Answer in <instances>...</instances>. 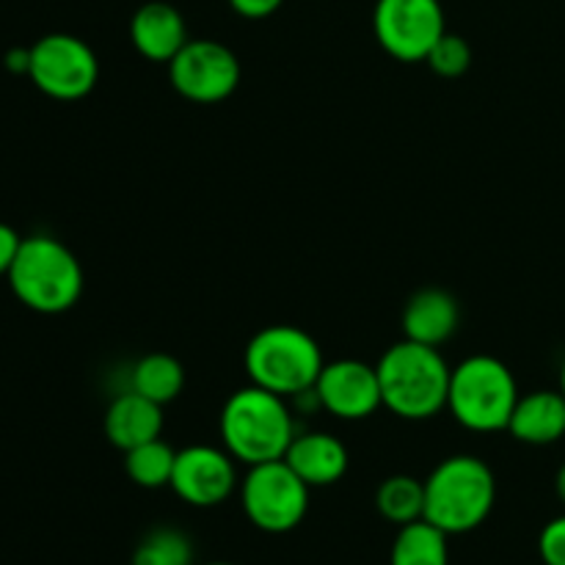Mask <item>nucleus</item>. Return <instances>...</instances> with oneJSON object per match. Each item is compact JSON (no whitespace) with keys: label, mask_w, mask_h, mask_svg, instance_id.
<instances>
[{"label":"nucleus","mask_w":565,"mask_h":565,"mask_svg":"<svg viewBox=\"0 0 565 565\" xmlns=\"http://www.w3.org/2000/svg\"><path fill=\"white\" fill-rule=\"evenodd\" d=\"M235 458L210 445H193L177 450L171 489L185 505L215 508L230 500L237 489Z\"/></svg>","instance_id":"9b49d317"},{"label":"nucleus","mask_w":565,"mask_h":565,"mask_svg":"<svg viewBox=\"0 0 565 565\" xmlns=\"http://www.w3.org/2000/svg\"><path fill=\"white\" fill-rule=\"evenodd\" d=\"M163 434V406L127 390L114 397L105 412V436L116 450L127 452Z\"/></svg>","instance_id":"2eb2a0df"},{"label":"nucleus","mask_w":565,"mask_h":565,"mask_svg":"<svg viewBox=\"0 0 565 565\" xmlns=\"http://www.w3.org/2000/svg\"><path fill=\"white\" fill-rule=\"evenodd\" d=\"M171 86L185 99L213 105L232 97L241 83V61L226 44L213 39H191L169 61Z\"/></svg>","instance_id":"9d476101"},{"label":"nucleus","mask_w":565,"mask_h":565,"mask_svg":"<svg viewBox=\"0 0 565 565\" xmlns=\"http://www.w3.org/2000/svg\"><path fill=\"white\" fill-rule=\"evenodd\" d=\"M174 461L177 450H171L163 439H152L125 452V472L141 489H163L171 483Z\"/></svg>","instance_id":"412c9836"},{"label":"nucleus","mask_w":565,"mask_h":565,"mask_svg":"<svg viewBox=\"0 0 565 565\" xmlns=\"http://www.w3.org/2000/svg\"><path fill=\"white\" fill-rule=\"evenodd\" d=\"M6 70L14 72V75H28V70H31V47H14L6 53L3 58Z\"/></svg>","instance_id":"bb28decb"},{"label":"nucleus","mask_w":565,"mask_h":565,"mask_svg":"<svg viewBox=\"0 0 565 565\" xmlns=\"http://www.w3.org/2000/svg\"><path fill=\"white\" fill-rule=\"evenodd\" d=\"M461 323V307L456 296L439 287H428L408 298L403 309V334L406 340L423 342V345L439 348L450 340Z\"/></svg>","instance_id":"dca6fc26"},{"label":"nucleus","mask_w":565,"mask_h":565,"mask_svg":"<svg viewBox=\"0 0 565 565\" xmlns=\"http://www.w3.org/2000/svg\"><path fill=\"white\" fill-rule=\"evenodd\" d=\"M375 508L386 522L412 524L425 516V480L412 478V475H392L375 491Z\"/></svg>","instance_id":"aec40b11"},{"label":"nucleus","mask_w":565,"mask_h":565,"mask_svg":"<svg viewBox=\"0 0 565 565\" xmlns=\"http://www.w3.org/2000/svg\"><path fill=\"white\" fill-rule=\"evenodd\" d=\"M246 373L252 384L281 397H296L315 390L323 370V351L298 326H268L246 345Z\"/></svg>","instance_id":"39448f33"},{"label":"nucleus","mask_w":565,"mask_h":565,"mask_svg":"<svg viewBox=\"0 0 565 565\" xmlns=\"http://www.w3.org/2000/svg\"><path fill=\"white\" fill-rule=\"evenodd\" d=\"M241 502L248 522L270 535L296 530L309 511V486L285 458L248 467L241 483Z\"/></svg>","instance_id":"0eeeda50"},{"label":"nucleus","mask_w":565,"mask_h":565,"mask_svg":"<svg viewBox=\"0 0 565 565\" xmlns=\"http://www.w3.org/2000/svg\"><path fill=\"white\" fill-rule=\"evenodd\" d=\"M130 42L147 61L169 64L191 39H188L185 17L180 14V9L163 0H149L132 14Z\"/></svg>","instance_id":"ddd939ff"},{"label":"nucleus","mask_w":565,"mask_h":565,"mask_svg":"<svg viewBox=\"0 0 565 565\" xmlns=\"http://www.w3.org/2000/svg\"><path fill=\"white\" fill-rule=\"evenodd\" d=\"M561 392H563V397H565V362H563V370H561Z\"/></svg>","instance_id":"c85d7f7f"},{"label":"nucleus","mask_w":565,"mask_h":565,"mask_svg":"<svg viewBox=\"0 0 565 565\" xmlns=\"http://www.w3.org/2000/svg\"><path fill=\"white\" fill-rule=\"evenodd\" d=\"M28 77L47 97L72 103L97 86L99 61L83 39L72 33H47L31 44Z\"/></svg>","instance_id":"6e6552de"},{"label":"nucleus","mask_w":565,"mask_h":565,"mask_svg":"<svg viewBox=\"0 0 565 565\" xmlns=\"http://www.w3.org/2000/svg\"><path fill=\"white\" fill-rule=\"evenodd\" d=\"M450 535L430 524L428 519H417L403 524L392 544L390 565H450Z\"/></svg>","instance_id":"a211bd4d"},{"label":"nucleus","mask_w":565,"mask_h":565,"mask_svg":"<svg viewBox=\"0 0 565 565\" xmlns=\"http://www.w3.org/2000/svg\"><path fill=\"white\" fill-rule=\"evenodd\" d=\"M373 31L392 58L403 64L425 61L447 33L445 9L439 0H379L373 9Z\"/></svg>","instance_id":"1a4fd4ad"},{"label":"nucleus","mask_w":565,"mask_h":565,"mask_svg":"<svg viewBox=\"0 0 565 565\" xmlns=\"http://www.w3.org/2000/svg\"><path fill=\"white\" fill-rule=\"evenodd\" d=\"M130 390L166 406L185 390V370H182L180 359L169 356V353H149L132 364Z\"/></svg>","instance_id":"6ab92c4d"},{"label":"nucleus","mask_w":565,"mask_h":565,"mask_svg":"<svg viewBox=\"0 0 565 565\" xmlns=\"http://www.w3.org/2000/svg\"><path fill=\"white\" fill-rule=\"evenodd\" d=\"M555 491L557 497H561V502L565 505V463L561 469H557V478H555Z\"/></svg>","instance_id":"cd10ccee"},{"label":"nucleus","mask_w":565,"mask_h":565,"mask_svg":"<svg viewBox=\"0 0 565 565\" xmlns=\"http://www.w3.org/2000/svg\"><path fill=\"white\" fill-rule=\"evenodd\" d=\"M232 11L246 20H265L285 6V0H230Z\"/></svg>","instance_id":"393cba45"},{"label":"nucleus","mask_w":565,"mask_h":565,"mask_svg":"<svg viewBox=\"0 0 565 565\" xmlns=\"http://www.w3.org/2000/svg\"><path fill=\"white\" fill-rule=\"evenodd\" d=\"M285 461L309 489H323L345 478L351 456L337 436L307 430V434H296L292 445L287 447Z\"/></svg>","instance_id":"4468645a"},{"label":"nucleus","mask_w":565,"mask_h":565,"mask_svg":"<svg viewBox=\"0 0 565 565\" xmlns=\"http://www.w3.org/2000/svg\"><path fill=\"white\" fill-rule=\"evenodd\" d=\"M508 430L516 441L533 447L555 445L565 436V397L563 392L535 390L530 395L519 397L516 408L511 414Z\"/></svg>","instance_id":"f3484780"},{"label":"nucleus","mask_w":565,"mask_h":565,"mask_svg":"<svg viewBox=\"0 0 565 565\" xmlns=\"http://www.w3.org/2000/svg\"><path fill=\"white\" fill-rule=\"evenodd\" d=\"M132 565H193V544L182 530L158 527L136 546Z\"/></svg>","instance_id":"4be33fe9"},{"label":"nucleus","mask_w":565,"mask_h":565,"mask_svg":"<svg viewBox=\"0 0 565 565\" xmlns=\"http://www.w3.org/2000/svg\"><path fill=\"white\" fill-rule=\"evenodd\" d=\"M539 555L544 565H565V516L552 519L539 535Z\"/></svg>","instance_id":"b1692460"},{"label":"nucleus","mask_w":565,"mask_h":565,"mask_svg":"<svg viewBox=\"0 0 565 565\" xmlns=\"http://www.w3.org/2000/svg\"><path fill=\"white\" fill-rule=\"evenodd\" d=\"M207 565H235V563H224V561H218V563H207Z\"/></svg>","instance_id":"c756f323"},{"label":"nucleus","mask_w":565,"mask_h":565,"mask_svg":"<svg viewBox=\"0 0 565 565\" xmlns=\"http://www.w3.org/2000/svg\"><path fill=\"white\" fill-rule=\"evenodd\" d=\"M315 392H318L323 412L334 414L337 419H348V423L373 417L384 406L379 370L370 367L367 362H359V359L326 362L318 375V384H315Z\"/></svg>","instance_id":"f8f14e48"},{"label":"nucleus","mask_w":565,"mask_h":565,"mask_svg":"<svg viewBox=\"0 0 565 565\" xmlns=\"http://www.w3.org/2000/svg\"><path fill=\"white\" fill-rule=\"evenodd\" d=\"M6 279L17 301L39 315H61L72 309L81 301L86 285L81 259L53 235L22 237Z\"/></svg>","instance_id":"7ed1b4c3"},{"label":"nucleus","mask_w":565,"mask_h":565,"mask_svg":"<svg viewBox=\"0 0 565 565\" xmlns=\"http://www.w3.org/2000/svg\"><path fill=\"white\" fill-rule=\"evenodd\" d=\"M519 384L511 367L494 356H469L452 367L447 408L452 419L475 434L508 430L519 403Z\"/></svg>","instance_id":"423d86ee"},{"label":"nucleus","mask_w":565,"mask_h":565,"mask_svg":"<svg viewBox=\"0 0 565 565\" xmlns=\"http://www.w3.org/2000/svg\"><path fill=\"white\" fill-rule=\"evenodd\" d=\"M497 502V480L478 456H450L425 480V516L447 535L478 530Z\"/></svg>","instance_id":"20e7f679"},{"label":"nucleus","mask_w":565,"mask_h":565,"mask_svg":"<svg viewBox=\"0 0 565 565\" xmlns=\"http://www.w3.org/2000/svg\"><path fill=\"white\" fill-rule=\"evenodd\" d=\"M224 450L246 467L279 461L296 439V419L287 397L252 384L232 392L221 408Z\"/></svg>","instance_id":"f257e3e1"},{"label":"nucleus","mask_w":565,"mask_h":565,"mask_svg":"<svg viewBox=\"0 0 565 565\" xmlns=\"http://www.w3.org/2000/svg\"><path fill=\"white\" fill-rule=\"evenodd\" d=\"M20 243H22V237L17 235L14 226H9L0 221V276L9 274L11 263H14L17 252H20Z\"/></svg>","instance_id":"a878e982"},{"label":"nucleus","mask_w":565,"mask_h":565,"mask_svg":"<svg viewBox=\"0 0 565 565\" xmlns=\"http://www.w3.org/2000/svg\"><path fill=\"white\" fill-rule=\"evenodd\" d=\"M375 370H379L381 401L395 417L419 423L447 408L452 370L447 367L439 348L414 340L395 342L386 348Z\"/></svg>","instance_id":"f03ea898"},{"label":"nucleus","mask_w":565,"mask_h":565,"mask_svg":"<svg viewBox=\"0 0 565 565\" xmlns=\"http://www.w3.org/2000/svg\"><path fill=\"white\" fill-rule=\"evenodd\" d=\"M425 64L441 77H461L463 72L472 66V47L463 36L447 31L439 42L434 44V50L428 53Z\"/></svg>","instance_id":"5701e85b"}]
</instances>
